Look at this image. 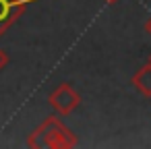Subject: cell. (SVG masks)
<instances>
[{
	"mask_svg": "<svg viewBox=\"0 0 151 149\" xmlns=\"http://www.w3.org/2000/svg\"><path fill=\"white\" fill-rule=\"evenodd\" d=\"M79 141L70 128H66L60 118L50 116L27 141L29 147H75Z\"/></svg>",
	"mask_w": 151,
	"mask_h": 149,
	"instance_id": "cell-1",
	"label": "cell"
},
{
	"mask_svg": "<svg viewBox=\"0 0 151 149\" xmlns=\"http://www.w3.org/2000/svg\"><path fill=\"white\" fill-rule=\"evenodd\" d=\"M79 104H81V95H79L68 83L58 85V87L50 93V106H52L58 114H62V116H68L73 110L79 108Z\"/></svg>",
	"mask_w": 151,
	"mask_h": 149,
	"instance_id": "cell-2",
	"label": "cell"
},
{
	"mask_svg": "<svg viewBox=\"0 0 151 149\" xmlns=\"http://www.w3.org/2000/svg\"><path fill=\"white\" fill-rule=\"evenodd\" d=\"M35 0H0V35H2L19 15H23L25 6Z\"/></svg>",
	"mask_w": 151,
	"mask_h": 149,
	"instance_id": "cell-3",
	"label": "cell"
},
{
	"mask_svg": "<svg viewBox=\"0 0 151 149\" xmlns=\"http://www.w3.org/2000/svg\"><path fill=\"white\" fill-rule=\"evenodd\" d=\"M132 85L137 91H141L145 97H151V64L139 68L132 77Z\"/></svg>",
	"mask_w": 151,
	"mask_h": 149,
	"instance_id": "cell-4",
	"label": "cell"
},
{
	"mask_svg": "<svg viewBox=\"0 0 151 149\" xmlns=\"http://www.w3.org/2000/svg\"><path fill=\"white\" fill-rule=\"evenodd\" d=\"M6 64H9V54H6V50L0 48V71H2Z\"/></svg>",
	"mask_w": 151,
	"mask_h": 149,
	"instance_id": "cell-5",
	"label": "cell"
},
{
	"mask_svg": "<svg viewBox=\"0 0 151 149\" xmlns=\"http://www.w3.org/2000/svg\"><path fill=\"white\" fill-rule=\"evenodd\" d=\"M145 31H147V35L151 37V17L147 19V23H145Z\"/></svg>",
	"mask_w": 151,
	"mask_h": 149,
	"instance_id": "cell-6",
	"label": "cell"
},
{
	"mask_svg": "<svg viewBox=\"0 0 151 149\" xmlns=\"http://www.w3.org/2000/svg\"><path fill=\"white\" fill-rule=\"evenodd\" d=\"M104 2H108V4H116L118 0H104Z\"/></svg>",
	"mask_w": 151,
	"mask_h": 149,
	"instance_id": "cell-7",
	"label": "cell"
},
{
	"mask_svg": "<svg viewBox=\"0 0 151 149\" xmlns=\"http://www.w3.org/2000/svg\"><path fill=\"white\" fill-rule=\"evenodd\" d=\"M149 64H151V56H149Z\"/></svg>",
	"mask_w": 151,
	"mask_h": 149,
	"instance_id": "cell-8",
	"label": "cell"
}]
</instances>
